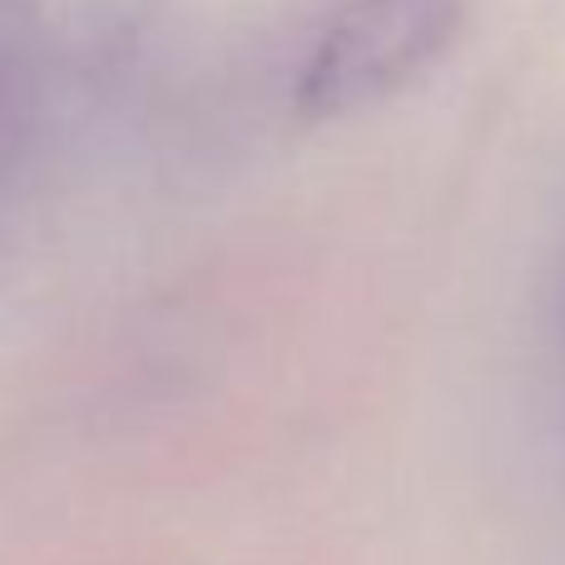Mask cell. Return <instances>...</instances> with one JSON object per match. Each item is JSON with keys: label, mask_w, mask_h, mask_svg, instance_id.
<instances>
[{"label": "cell", "mask_w": 565, "mask_h": 565, "mask_svg": "<svg viewBox=\"0 0 565 565\" xmlns=\"http://www.w3.org/2000/svg\"><path fill=\"white\" fill-rule=\"evenodd\" d=\"M467 0H352L298 75L302 115H348L407 85L457 35Z\"/></svg>", "instance_id": "1"}]
</instances>
